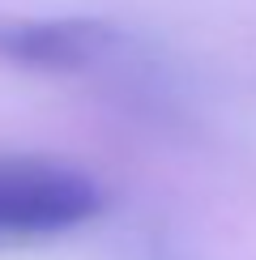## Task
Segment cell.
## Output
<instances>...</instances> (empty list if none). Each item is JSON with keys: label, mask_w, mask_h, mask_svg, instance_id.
Instances as JSON below:
<instances>
[{"label": "cell", "mask_w": 256, "mask_h": 260, "mask_svg": "<svg viewBox=\"0 0 256 260\" xmlns=\"http://www.w3.org/2000/svg\"><path fill=\"white\" fill-rule=\"evenodd\" d=\"M99 183L56 162H0V235H56L99 213Z\"/></svg>", "instance_id": "obj_1"}, {"label": "cell", "mask_w": 256, "mask_h": 260, "mask_svg": "<svg viewBox=\"0 0 256 260\" xmlns=\"http://www.w3.org/2000/svg\"><path fill=\"white\" fill-rule=\"evenodd\" d=\"M115 47V30L99 17H60V21H5L0 56L39 73L85 69Z\"/></svg>", "instance_id": "obj_2"}]
</instances>
